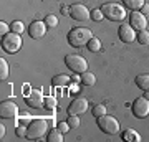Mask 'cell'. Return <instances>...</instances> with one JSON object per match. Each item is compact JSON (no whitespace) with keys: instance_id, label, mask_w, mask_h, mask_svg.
Wrapping results in <instances>:
<instances>
[{"instance_id":"1","label":"cell","mask_w":149,"mask_h":142,"mask_svg":"<svg viewBox=\"0 0 149 142\" xmlns=\"http://www.w3.org/2000/svg\"><path fill=\"white\" fill-rule=\"evenodd\" d=\"M95 37L93 32L90 28H85V26H76V28H71L68 33V43L74 48H81L86 46L88 42Z\"/></svg>"},{"instance_id":"2","label":"cell","mask_w":149,"mask_h":142,"mask_svg":"<svg viewBox=\"0 0 149 142\" xmlns=\"http://www.w3.org/2000/svg\"><path fill=\"white\" fill-rule=\"evenodd\" d=\"M101 12L104 18H108L109 21H123L128 15L126 7L119 5V3H103L101 5Z\"/></svg>"},{"instance_id":"3","label":"cell","mask_w":149,"mask_h":142,"mask_svg":"<svg viewBox=\"0 0 149 142\" xmlns=\"http://www.w3.org/2000/svg\"><path fill=\"white\" fill-rule=\"evenodd\" d=\"M22 48V38H20V33H15V32H10L2 37V50L8 55H15V53L20 51Z\"/></svg>"},{"instance_id":"4","label":"cell","mask_w":149,"mask_h":142,"mask_svg":"<svg viewBox=\"0 0 149 142\" xmlns=\"http://www.w3.org/2000/svg\"><path fill=\"white\" fill-rule=\"evenodd\" d=\"M48 131V122L43 117H33V121L27 126V137L28 139H40Z\"/></svg>"},{"instance_id":"5","label":"cell","mask_w":149,"mask_h":142,"mask_svg":"<svg viewBox=\"0 0 149 142\" xmlns=\"http://www.w3.org/2000/svg\"><path fill=\"white\" fill-rule=\"evenodd\" d=\"M65 64H66V68H70L76 74L85 73L88 69V61L80 55H66L65 56Z\"/></svg>"},{"instance_id":"6","label":"cell","mask_w":149,"mask_h":142,"mask_svg":"<svg viewBox=\"0 0 149 142\" xmlns=\"http://www.w3.org/2000/svg\"><path fill=\"white\" fill-rule=\"evenodd\" d=\"M98 127L101 129V132L109 134V136H114V134L119 132V122H118V119L113 116H108V114L98 117Z\"/></svg>"},{"instance_id":"7","label":"cell","mask_w":149,"mask_h":142,"mask_svg":"<svg viewBox=\"0 0 149 142\" xmlns=\"http://www.w3.org/2000/svg\"><path fill=\"white\" fill-rule=\"evenodd\" d=\"M133 114L134 117H138V119H144V117L149 116V101L144 98V96H141V98H138V99L133 103Z\"/></svg>"},{"instance_id":"8","label":"cell","mask_w":149,"mask_h":142,"mask_svg":"<svg viewBox=\"0 0 149 142\" xmlns=\"http://www.w3.org/2000/svg\"><path fill=\"white\" fill-rule=\"evenodd\" d=\"M70 17L76 21H85L88 18H91V12L83 3H73L70 7Z\"/></svg>"},{"instance_id":"9","label":"cell","mask_w":149,"mask_h":142,"mask_svg":"<svg viewBox=\"0 0 149 142\" xmlns=\"http://www.w3.org/2000/svg\"><path fill=\"white\" fill-rule=\"evenodd\" d=\"M18 114V106L13 101H2L0 104V117L2 119H13Z\"/></svg>"},{"instance_id":"10","label":"cell","mask_w":149,"mask_h":142,"mask_svg":"<svg viewBox=\"0 0 149 142\" xmlns=\"http://www.w3.org/2000/svg\"><path fill=\"white\" fill-rule=\"evenodd\" d=\"M129 25L133 26L134 30H138V32L146 30V26H148V18H146L144 13H141L139 10H136V12H133V13L129 15Z\"/></svg>"},{"instance_id":"11","label":"cell","mask_w":149,"mask_h":142,"mask_svg":"<svg viewBox=\"0 0 149 142\" xmlns=\"http://www.w3.org/2000/svg\"><path fill=\"white\" fill-rule=\"evenodd\" d=\"M88 109V101L85 98H76V99L68 106V116H80Z\"/></svg>"},{"instance_id":"12","label":"cell","mask_w":149,"mask_h":142,"mask_svg":"<svg viewBox=\"0 0 149 142\" xmlns=\"http://www.w3.org/2000/svg\"><path fill=\"white\" fill-rule=\"evenodd\" d=\"M25 103L30 107H37L38 109V107L45 106V98H43V94L38 89H30V94L25 96Z\"/></svg>"},{"instance_id":"13","label":"cell","mask_w":149,"mask_h":142,"mask_svg":"<svg viewBox=\"0 0 149 142\" xmlns=\"http://www.w3.org/2000/svg\"><path fill=\"white\" fill-rule=\"evenodd\" d=\"M47 23L45 21H33V23H30V28H28V35H30V38H33V40H40V38L45 37V33H47Z\"/></svg>"},{"instance_id":"14","label":"cell","mask_w":149,"mask_h":142,"mask_svg":"<svg viewBox=\"0 0 149 142\" xmlns=\"http://www.w3.org/2000/svg\"><path fill=\"white\" fill-rule=\"evenodd\" d=\"M119 40H123L124 43H133L136 42V30L131 25H121L118 30Z\"/></svg>"},{"instance_id":"15","label":"cell","mask_w":149,"mask_h":142,"mask_svg":"<svg viewBox=\"0 0 149 142\" xmlns=\"http://www.w3.org/2000/svg\"><path fill=\"white\" fill-rule=\"evenodd\" d=\"M123 139L126 142H139L141 141V136L134 129H126V131H123Z\"/></svg>"},{"instance_id":"16","label":"cell","mask_w":149,"mask_h":142,"mask_svg":"<svg viewBox=\"0 0 149 142\" xmlns=\"http://www.w3.org/2000/svg\"><path fill=\"white\" fill-rule=\"evenodd\" d=\"M144 3H146L144 0H123V5L126 7V8H129V10H133V12L141 10V7H143Z\"/></svg>"},{"instance_id":"17","label":"cell","mask_w":149,"mask_h":142,"mask_svg":"<svg viewBox=\"0 0 149 142\" xmlns=\"http://www.w3.org/2000/svg\"><path fill=\"white\" fill-rule=\"evenodd\" d=\"M71 79L68 74H56L53 79H52V83H53V86H66V84L71 83Z\"/></svg>"},{"instance_id":"18","label":"cell","mask_w":149,"mask_h":142,"mask_svg":"<svg viewBox=\"0 0 149 142\" xmlns=\"http://www.w3.org/2000/svg\"><path fill=\"white\" fill-rule=\"evenodd\" d=\"M136 86L139 89L143 91H148L149 89V74H139L136 78Z\"/></svg>"},{"instance_id":"19","label":"cell","mask_w":149,"mask_h":142,"mask_svg":"<svg viewBox=\"0 0 149 142\" xmlns=\"http://www.w3.org/2000/svg\"><path fill=\"white\" fill-rule=\"evenodd\" d=\"M47 141L48 142H63V132L60 129H53L47 134Z\"/></svg>"},{"instance_id":"20","label":"cell","mask_w":149,"mask_h":142,"mask_svg":"<svg viewBox=\"0 0 149 142\" xmlns=\"http://www.w3.org/2000/svg\"><path fill=\"white\" fill-rule=\"evenodd\" d=\"M81 83L85 84V86H95L96 84V76L90 71H85V73H81Z\"/></svg>"},{"instance_id":"21","label":"cell","mask_w":149,"mask_h":142,"mask_svg":"<svg viewBox=\"0 0 149 142\" xmlns=\"http://www.w3.org/2000/svg\"><path fill=\"white\" fill-rule=\"evenodd\" d=\"M86 46H88V50H90L91 53H98L100 50H101V40H100V38H96V37H93L90 42H88Z\"/></svg>"},{"instance_id":"22","label":"cell","mask_w":149,"mask_h":142,"mask_svg":"<svg viewBox=\"0 0 149 142\" xmlns=\"http://www.w3.org/2000/svg\"><path fill=\"white\" fill-rule=\"evenodd\" d=\"M91 114L98 119V117H101V116H104V114H108V111H106V106L104 104H96V106H93V109H91Z\"/></svg>"},{"instance_id":"23","label":"cell","mask_w":149,"mask_h":142,"mask_svg":"<svg viewBox=\"0 0 149 142\" xmlns=\"http://www.w3.org/2000/svg\"><path fill=\"white\" fill-rule=\"evenodd\" d=\"M8 78V63L3 58H0V79L5 81Z\"/></svg>"},{"instance_id":"24","label":"cell","mask_w":149,"mask_h":142,"mask_svg":"<svg viewBox=\"0 0 149 142\" xmlns=\"http://www.w3.org/2000/svg\"><path fill=\"white\" fill-rule=\"evenodd\" d=\"M136 40H138L141 45H149V32L148 30H141V32H138Z\"/></svg>"},{"instance_id":"25","label":"cell","mask_w":149,"mask_h":142,"mask_svg":"<svg viewBox=\"0 0 149 142\" xmlns=\"http://www.w3.org/2000/svg\"><path fill=\"white\" fill-rule=\"evenodd\" d=\"M43 21L47 23L48 28H56V26H58V18H56L55 15H52V13L45 17V20H43Z\"/></svg>"},{"instance_id":"26","label":"cell","mask_w":149,"mask_h":142,"mask_svg":"<svg viewBox=\"0 0 149 142\" xmlns=\"http://www.w3.org/2000/svg\"><path fill=\"white\" fill-rule=\"evenodd\" d=\"M10 28H12V32H15V33H22L23 32V30H25V25H23V23H22V21H13V23H12L10 25Z\"/></svg>"},{"instance_id":"27","label":"cell","mask_w":149,"mask_h":142,"mask_svg":"<svg viewBox=\"0 0 149 142\" xmlns=\"http://www.w3.org/2000/svg\"><path fill=\"white\" fill-rule=\"evenodd\" d=\"M66 122L70 124V127H71V129H76V127L80 126V119H78V116H68Z\"/></svg>"},{"instance_id":"28","label":"cell","mask_w":149,"mask_h":142,"mask_svg":"<svg viewBox=\"0 0 149 142\" xmlns=\"http://www.w3.org/2000/svg\"><path fill=\"white\" fill-rule=\"evenodd\" d=\"M91 18H93L95 21H100V20H103V18H104V15H103L101 8H95V10L91 12Z\"/></svg>"},{"instance_id":"29","label":"cell","mask_w":149,"mask_h":142,"mask_svg":"<svg viewBox=\"0 0 149 142\" xmlns=\"http://www.w3.org/2000/svg\"><path fill=\"white\" fill-rule=\"evenodd\" d=\"M45 107H48V109H55L56 107V99L55 98H45Z\"/></svg>"},{"instance_id":"30","label":"cell","mask_w":149,"mask_h":142,"mask_svg":"<svg viewBox=\"0 0 149 142\" xmlns=\"http://www.w3.org/2000/svg\"><path fill=\"white\" fill-rule=\"evenodd\" d=\"M15 134L18 137H27V126H25V124H20V126L15 129Z\"/></svg>"},{"instance_id":"31","label":"cell","mask_w":149,"mask_h":142,"mask_svg":"<svg viewBox=\"0 0 149 142\" xmlns=\"http://www.w3.org/2000/svg\"><path fill=\"white\" fill-rule=\"evenodd\" d=\"M10 32H12L10 25H7L5 21H0V35L3 37V35H7V33H10Z\"/></svg>"},{"instance_id":"32","label":"cell","mask_w":149,"mask_h":142,"mask_svg":"<svg viewBox=\"0 0 149 142\" xmlns=\"http://www.w3.org/2000/svg\"><path fill=\"white\" fill-rule=\"evenodd\" d=\"M56 129H60V131H61V132L65 134V132H68L70 129H71V127H70L68 122H58V124H56Z\"/></svg>"},{"instance_id":"33","label":"cell","mask_w":149,"mask_h":142,"mask_svg":"<svg viewBox=\"0 0 149 142\" xmlns=\"http://www.w3.org/2000/svg\"><path fill=\"white\" fill-rule=\"evenodd\" d=\"M32 121H33V117H28L27 114H23V116L20 117V124H25V126H28Z\"/></svg>"},{"instance_id":"34","label":"cell","mask_w":149,"mask_h":142,"mask_svg":"<svg viewBox=\"0 0 149 142\" xmlns=\"http://www.w3.org/2000/svg\"><path fill=\"white\" fill-rule=\"evenodd\" d=\"M139 12H141V13H144V15L148 17V15H149V3H144V5L141 7V10H139Z\"/></svg>"},{"instance_id":"35","label":"cell","mask_w":149,"mask_h":142,"mask_svg":"<svg viewBox=\"0 0 149 142\" xmlns=\"http://www.w3.org/2000/svg\"><path fill=\"white\" fill-rule=\"evenodd\" d=\"M3 136H5V126L0 124V139H3Z\"/></svg>"},{"instance_id":"36","label":"cell","mask_w":149,"mask_h":142,"mask_svg":"<svg viewBox=\"0 0 149 142\" xmlns=\"http://www.w3.org/2000/svg\"><path fill=\"white\" fill-rule=\"evenodd\" d=\"M61 13L63 15H70V8L68 7H61Z\"/></svg>"},{"instance_id":"37","label":"cell","mask_w":149,"mask_h":142,"mask_svg":"<svg viewBox=\"0 0 149 142\" xmlns=\"http://www.w3.org/2000/svg\"><path fill=\"white\" fill-rule=\"evenodd\" d=\"M144 98L149 101V89H148V91H144Z\"/></svg>"}]
</instances>
